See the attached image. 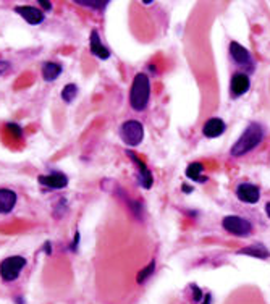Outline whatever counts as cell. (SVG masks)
I'll return each instance as SVG.
<instances>
[{"instance_id":"obj_10","label":"cell","mask_w":270,"mask_h":304,"mask_svg":"<svg viewBox=\"0 0 270 304\" xmlns=\"http://www.w3.org/2000/svg\"><path fill=\"white\" fill-rule=\"evenodd\" d=\"M128 156H130V159L134 162V164L138 165V170H139V183H141V186L142 188H146V189H149L151 186H152V175H151V171L148 170V167H146V164L134 154V152H128Z\"/></svg>"},{"instance_id":"obj_22","label":"cell","mask_w":270,"mask_h":304,"mask_svg":"<svg viewBox=\"0 0 270 304\" xmlns=\"http://www.w3.org/2000/svg\"><path fill=\"white\" fill-rule=\"evenodd\" d=\"M10 67H12V65H10L7 60H0V76L5 75L8 70H10Z\"/></svg>"},{"instance_id":"obj_8","label":"cell","mask_w":270,"mask_h":304,"mask_svg":"<svg viewBox=\"0 0 270 304\" xmlns=\"http://www.w3.org/2000/svg\"><path fill=\"white\" fill-rule=\"evenodd\" d=\"M18 196L13 189L0 188V214H10L16 206Z\"/></svg>"},{"instance_id":"obj_20","label":"cell","mask_w":270,"mask_h":304,"mask_svg":"<svg viewBox=\"0 0 270 304\" xmlns=\"http://www.w3.org/2000/svg\"><path fill=\"white\" fill-rule=\"evenodd\" d=\"M76 5H81V7H88V8H94V10H103L109 2H85V0H78V2H75Z\"/></svg>"},{"instance_id":"obj_16","label":"cell","mask_w":270,"mask_h":304,"mask_svg":"<svg viewBox=\"0 0 270 304\" xmlns=\"http://www.w3.org/2000/svg\"><path fill=\"white\" fill-rule=\"evenodd\" d=\"M238 252H240V254H247V256H253V257H259V259L268 257V251L262 245H253V246H249V248L240 249Z\"/></svg>"},{"instance_id":"obj_11","label":"cell","mask_w":270,"mask_h":304,"mask_svg":"<svg viewBox=\"0 0 270 304\" xmlns=\"http://www.w3.org/2000/svg\"><path fill=\"white\" fill-rule=\"evenodd\" d=\"M89 49H91V54L96 55V57L100 58V60H107V58L110 57V50L100 42L99 33L96 31V29L91 33V46H89Z\"/></svg>"},{"instance_id":"obj_14","label":"cell","mask_w":270,"mask_h":304,"mask_svg":"<svg viewBox=\"0 0 270 304\" xmlns=\"http://www.w3.org/2000/svg\"><path fill=\"white\" fill-rule=\"evenodd\" d=\"M230 54H232V57L235 58V62H236L238 65H246V63L251 62V57H249V52H247V50H246L243 46L238 44V42H232V44H230Z\"/></svg>"},{"instance_id":"obj_21","label":"cell","mask_w":270,"mask_h":304,"mask_svg":"<svg viewBox=\"0 0 270 304\" xmlns=\"http://www.w3.org/2000/svg\"><path fill=\"white\" fill-rule=\"evenodd\" d=\"M7 128H8V131H10V133H12L15 138H22V136H23V128L19 126V125H16V123H8Z\"/></svg>"},{"instance_id":"obj_9","label":"cell","mask_w":270,"mask_h":304,"mask_svg":"<svg viewBox=\"0 0 270 304\" xmlns=\"http://www.w3.org/2000/svg\"><path fill=\"white\" fill-rule=\"evenodd\" d=\"M236 196L240 201L243 202H249V204H254V202L259 201L261 198V192L254 185H249V183H241L240 186L236 188Z\"/></svg>"},{"instance_id":"obj_2","label":"cell","mask_w":270,"mask_h":304,"mask_svg":"<svg viewBox=\"0 0 270 304\" xmlns=\"http://www.w3.org/2000/svg\"><path fill=\"white\" fill-rule=\"evenodd\" d=\"M262 128L253 123V125H249L246 128V131L241 135V138L236 141V144L232 147V154L236 156V157H240V156H244L247 154L249 150H253L259 143L262 141Z\"/></svg>"},{"instance_id":"obj_15","label":"cell","mask_w":270,"mask_h":304,"mask_svg":"<svg viewBox=\"0 0 270 304\" xmlns=\"http://www.w3.org/2000/svg\"><path fill=\"white\" fill-rule=\"evenodd\" d=\"M61 72H64V67H61L60 63H57V62H47L43 67V78L46 81H55L60 76Z\"/></svg>"},{"instance_id":"obj_23","label":"cell","mask_w":270,"mask_h":304,"mask_svg":"<svg viewBox=\"0 0 270 304\" xmlns=\"http://www.w3.org/2000/svg\"><path fill=\"white\" fill-rule=\"evenodd\" d=\"M193 290H194V299H196V301H199V299L202 298V293H201V290L197 288V287H193Z\"/></svg>"},{"instance_id":"obj_6","label":"cell","mask_w":270,"mask_h":304,"mask_svg":"<svg viewBox=\"0 0 270 304\" xmlns=\"http://www.w3.org/2000/svg\"><path fill=\"white\" fill-rule=\"evenodd\" d=\"M15 12L22 16L26 23L29 25H33V26H37L44 21V10H40L37 7H29V5H25V7H16L15 8Z\"/></svg>"},{"instance_id":"obj_7","label":"cell","mask_w":270,"mask_h":304,"mask_svg":"<svg viewBox=\"0 0 270 304\" xmlns=\"http://www.w3.org/2000/svg\"><path fill=\"white\" fill-rule=\"evenodd\" d=\"M37 181L43 186H47L52 189H61L68 185V177L65 173H60V171H54V173H49V175H40Z\"/></svg>"},{"instance_id":"obj_17","label":"cell","mask_w":270,"mask_h":304,"mask_svg":"<svg viewBox=\"0 0 270 304\" xmlns=\"http://www.w3.org/2000/svg\"><path fill=\"white\" fill-rule=\"evenodd\" d=\"M202 164H199V162H194V164L188 165V168H186V177L191 178V180H196V181H205L207 178H204L201 173H202Z\"/></svg>"},{"instance_id":"obj_26","label":"cell","mask_w":270,"mask_h":304,"mask_svg":"<svg viewBox=\"0 0 270 304\" xmlns=\"http://www.w3.org/2000/svg\"><path fill=\"white\" fill-rule=\"evenodd\" d=\"M202 304H211V296L209 295H207V298H205V301Z\"/></svg>"},{"instance_id":"obj_1","label":"cell","mask_w":270,"mask_h":304,"mask_svg":"<svg viewBox=\"0 0 270 304\" xmlns=\"http://www.w3.org/2000/svg\"><path fill=\"white\" fill-rule=\"evenodd\" d=\"M149 97H151V83H149V78L144 75V73H138L133 79V84H131V91H130V105L141 112L148 107L149 102Z\"/></svg>"},{"instance_id":"obj_18","label":"cell","mask_w":270,"mask_h":304,"mask_svg":"<svg viewBox=\"0 0 270 304\" xmlns=\"http://www.w3.org/2000/svg\"><path fill=\"white\" fill-rule=\"evenodd\" d=\"M78 96V86L76 84H67L64 88V91H61V99H64V102L70 104V102H73V99Z\"/></svg>"},{"instance_id":"obj_4","label":"cell","mask_w":270,"mask_h":304,"mask_svg":"<svg viewBox=\"0 0 270 304\" xmlns=\"http://www.w3.org/2000/svg\"><path fill=\"white\" fill-rule=\"evenodd\" d=\"M26 266V259L22 256H12L2 260L0 264V277L5 281H13L19 277V272Z\"/></svg>"},{"instance_id":"obj_24","label":"cell","mask_w":270,"mask_h":304,"mask_svg":"<svg viewBox=\"0 0 270 304\" xmlns=\"http://www.w3.org/2000/svg\"><path fill=\"white\" fill-rule=\"evenodd\" d=\"M39 7L44 10H52V4H49V2H39Z\"/></svg>"},{"instance_id":"obj_19","label":"cell","mask_w":270,"mask_h":304,"mask_svg":"<svg viewBox=\"0 0 270 304\" xmlns=\"http://www.w3.org/2000/svg\"><path fill=\"white\" fill-rule=\"evenodd\" d=\"M154 270H155V262L152 260L148 267H144V269L139 272V275H138V278H136V280H138V283L146 281V280H148V277H149V275H152V273H154Z\"/></svg>"},{"instance_id":"obj_25","label":"cell","mask_w":270,"mask_h":304,"mask_svg":"<svg viewBox=\"0 0 270 304\" xmlns=\"http://www.w3.org/2000/svg\"><path fill=\"white\" fill-rule=\"evenodd\" d=\"M265 212H267V215L270 217V202H267V204H265Z\"/></svg>"},{"instance_id":"obj_27","label":"cell","mask_w":270,"mask_h":304,"mask_svg":"<svg viewBox=\"0 0 270 304\" xmlns=\"http://www.w3.org/2000/svg\"><path fill=\"white\" fill-rule=\"evenodd\" d=\"M183 189H184L186 192H190V191H193V189H191L190 186H186V185H183Z\"/></svg>"},{"instance_id":"obj_13","label":"cell","mask_w":270,"mask_h":304,"mask_svg":"<svg viewBox=\"0 0 270 304\" xmlns=\"http://www.w3.org/2000/svg\"><path fill=\"white\" fill-rule=\"evenodd\" d=\"M249 89V78L244 73H236L232 79V93L235 96H241Z\"/></svg>"},{"instance_id":"obj_5","label":"cell","mask_w":270,"mask_h":304,"mask_svg":"<svg viewBox=\"0 0 270 304\" xmlns=\"http://www.w3.org/2000/svg\"><path fill=\"white\" fill-rule=\"evenodd\" d=\"M223 228L226 231L233 233L236 236H249L253 231V225L249 224L247 220L236 217V215H230L223 219Z\"/></svg>"},{"instance_id":"obj_12","label":"cell","mask_w":270,"mask_h":304,"mask_svg":"<svg viewBox=\"0 0 270 304\" xmlns=\"http://www.w3.org/2000/svg\"><path fill=\"white\" fill-rule=\"evenodd\" d=\"M225 123H223V120L220 118H211L209 121H205V125H204V135L207 138H217V136H220L223 131H225Z\"/></svg>"},{"instance_id":"obj_3","label":"cell","mask_w":270,"mask_h":304,"mask_svg":"<svg viewBox=\"0 0 270 304\" xmlns=\"http://www.w3.org/2000/svg\"><path fill=\"white\" fill-rule=\"evenodd\" d=\"M120 136L124 141V144L134 147V146L141 144V141L144 138V126L136 120H128L121 125Z\"/></svg>"}]
</instances>
